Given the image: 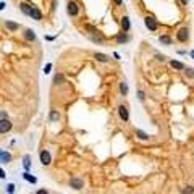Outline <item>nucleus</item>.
Instances as JSON below:
<instances>
[{"instance_id": "nucleus-30", "label": "nucleus", "mask_w": 194, "mask_h": 194, "mask_svg": "<svg viewBox=\"0 0 194 194\" xmlns=\"http://www.w3.org/2000/svg\"><path fill=\"white\" fill-rule=\"evenodd\" d=\"M50 68H52V65H50V63H49V65H47L45 68H44V71H45V73H49V71H50Z\"/></svg>"}, {"instance_id": "nucleus-33", "label": "nucleus", "mask_w": 194, "mask_h": 194, "mask_svg": "<svg viewBox=\"0 0 194 194\" xmlns=\"http://www.w3.org/2000/svg\"><path fill=\"white\" fill-rule=\"evenodd\" d=\"M181 3H183V5H188V0H181Z\"/></svg>"}, {"instance_id": "nucleus-1", "label": "nucleus", "mask_w": 194, "mask_h": 194, "mask_svg": "<svg viewBox=\"0 0 194 194\" xmlns=\"http://www.w3.org/2000/svg\"><path fill=\"white\" fill-rule=\"evenodd\" d=\"M176 37H178V41H180V42H186V41H188V39H189V31H188V28H183V29L178 31Z\"/></svg>"}, {"instance_id": "nucleus-32", "label": "nucleus", "mask_w": 194, "mask_h": 194, "mask_svg": "<svg viewBox=\"0 0 194 194\" xmlns=\"http://www.w3.org/2000/svg\"><path fill=\"white\" fill-rule=\"evenodd\" d=\"M113 2L117 3V5H120V3H121V0H113Z\"/></svg>"}, {"instance_id": "nucleus-20", "label": "nucleus", "mask_w": 194, "mask_h": 194, "mask_svg": "<svg viewBox=\"0 0 194 194\" xmlns=\"http://www.w3.org/2000/svg\"><path fill=\"white\" fill-rule=\"evenodd\" d=\"M159 41L162 42V44H167V45L172 44V39H170L168 36H160V37H159Z\"/></svg>"}, {"instance_id": "nucleus-25", "label": "nucleus", "mask_w": 194, "mask_h": 194, "mask_svg": "<svg viewBox=\"0 0 194 194\" xmlns=\"http://www.w3.org/2000/svg\"><path fill=\"white\" fill-rule=\"evenodd\" d=\"M184 74L188 78H194V70L193 68H184Z\"/></svg>"}, {"instance_id": "nucleus-24", "label": "nucleus", "mask_w": 194, "mask_h": 194, "mask_svg": "<svg viewBox=\"0 0 194 194\" xmlns=\"http://www.w3.org/2000/svg\"><path fill=\"white\" fill-rule=\"evenodd\" d=\"M23 176H25V180H28V181H29V183H33V184L36 183V181H37V180H36L34 176H31L29 173H25V175H23Z\"/></svg>"}, {"instance_id": "nucleus-7", "label": "nucleus", "mask_w": 194, "mask_h": 194, "mask_svg": "<svg viewBox=\"0 0 194 194\" xmlns=\"http://www.w3.org/2000/svg\"><path fill=\"white\" fill-rule=\"evenodd\" d=\"M41 164L42 165H50V154H49V150H42L41 152Z\"/></svg>"}, {"instance_id": "nucleus-5", "label": "nucleus", "mask_w": 194, "mask_h": 194, "mask_svg": "<svg viewBox=\"0 0 194 194\" xmlns=\"http://www.w3.org/2000/svg\"><path fill=\"white\" fill-rule=\"evenodd\" d=\"M66 11H68L70 16H76V15H78V5L74 2H68V5H66Z\"/></svg>"}, {"instance_id": "nucleus-17", "label": "nucleus", "mask_w": 194, "mask_h": 194, "mask_svg": "<svg viewBox=\"0 0 194 194\" xmlns=\"http://www.w3.org/2000/svg\"><path fill=\"white\" fill-rule=\"evenodd\" d=\"M126 41H128V36H126L125 33H121V34L117 36V42H118V44H125Z\"/></svg>"}, {"instance_id": "nucleus-6", "label": "nucleus", "mask_w": 194, "mask_h": 194, "mask_svg": "<svg viewBox=\"0 0 194 194\" xmlns=\"http://www.w3.org/2000/svg\"><path fill=\"white\" fill-rule=\"evenodd\" d=\"M70 186L74 189H83V186H84V183H83L81 178H71L70 180Z\"/></svg>"}, {"instance_id": "nucleus-31", "label": "nucleus", "mask_w": 194, "mask_h": 194, "mask_svg": "<svg viewBox=\"0 0 194 194\" xmlns=\"http://www.w3.org/2000/svg\"><path fill=\"white\" fill-rule=\"evenodd\" d=\"M36 194H49V193H47V191H45V189H39V191H37V193H36Z\"/></svg>"}, {"instance_id": "nucleus-4", "label": "nucleus", "mask_w": 194, "mask_h": 194, "mask_svg": "<svg viewBox=\"0 0 194 194\" xmlns=\"http://www.w3.org/2000/svg\"><path fill=\"white\" fill-rule=\"evenodd\" d=\"M10 129H11L10 120H8V118H7V120H5V118H2V121H0V133L5 134L7 131H10Z\"/></svg>"}, {"instance_id": "nucleus-22", "label": "nucleus", "mask_w": 194, "mask_h": 194, "mask_svg": "<svg viewBox=\"0 0 194 194\" xmlns=\"http://www.w3.org/2000/svg\"><path fill=\"white\" fill-rule=\"evenodd\" d=\"M183 194H194V188L193 186H186V188H183V191H181Z\"/></svg>"}, {"instance_id": "nucleus-13", "label": "nucleus", "mask_w": 194, "mask_h": 194, "mask_svg": "<svg viewBox=\"0 0 194 194\" xmlns=\"http://www.w3.org/2000/svg\"><path fill=\"white\" fill-rule=\"evenodd\" d=\"M25 39H26V41H34V39H36L34 31L33 29H26L25 31Z\"/></svg>"}, {"instance_id": "nucleus-29", "label": "nucleus", "mask_w": 194, "mask_h": 194, "mask_svg": "<svg viewBox=\"0 0 194 194\" xmlns=\"http://www.w3.org/2000/svg\"><path fill=\"white\" fill-rule=\"evenodd\" d=\"M138 96H139V100H144V92H142V91L138 92Z\"/></svg>"}, {"instance_id": "nucleus-3", "label": "nucleus", "mask_w": 194, "mask_h": 194, "mask_svg": "<svg viewBox=\"0 0 194 194\" xmlns=\"http://www.w3.org/2000/svg\"><path fill=\"white\" fill-rule=\"evenodd\" d=\"M144 23H146V28H147V29H150V31H155L157 29V21L152 16H146L144 18Z\"/></svg>"}, {"instance_id": "nucleus-14", "label": "nucleus", "mask_w": 194, "mask_h": 194, "mask_svg": "<svg viewBox=\"0 0 194 194\" xmlns=\"http://www.w3.org/2000/svg\"><path fill=\"white\" fill-rule=\"evenodd\" d=\"M5 26L8 28L10 31H13V33L19 29V25H16V23H13V21H7V23H5Z\"/></svg>"}, {"instance_id": "nucleus-16", "label": "nucleus", "mask_w": 194, "mask_h": 194, "mask_svg": "<svg viewBox=\"0 0 194 194\" xmlns=\"http://www.w3.org/2000/svg\"><path fill=\"white\" fill-rule=\"evenodd\" d=\"M121 26H123L125 31L129 29V26H131V23H129V18L128 16H123V19H121Z\"/></svg>"}, {"instance_id": "nucleus-19", "label": "nucleus", "mask_w": 194, "mask_h": 194, "mask_svg": "<svg viewBox=\"0 0 194 194\" xmlns=\"http://www.w3.org/2000/svg\"><path fill=\"white\" fill-rule=\"evenodd\" d=\"M57 120H60V113L57 110H52L50 112V121H57Z\"/></svg>"}, {"instance_id": "nucleus-26", "label": "nucleus", "mask_w": 194, "mask_h": 194, "mask_svg": "<svg viewBox=\"0 0 194 194\" xmlns=\"http://www.w3.org/2000/svg\"><path fill=\"white\" fill-rule=\"evenodd\" d=\"M54 83H55V84H60V83H63V76H62V74H55Z\"/></svg>"}, {"instance_id": "nucleus-27", "label": "nucleus", "mask_w": 194, "mask_h": 194, "mask_svg": "<svg viewBox=\"0 0 194 194\" xmlns=\"http://www.w3.org/2000/svg\"><path fill=\"white\" fill-rule=\"evenodd\" d=\"M155 58H157L159 62H165V57H164V55H160V54H157V55H155Z\"/></svg>"}, {"instance_id": "nucleus-9", "label": "nucleus", "mask_w": 194, "mask_h": 194, "mask_svg": "<svg viewBox=\"0 0 194 194\" xmlns=\"http://www.w3.org/2000/svg\"><path fill=\"white\" fill-rule=\"evenodd\" d=\"M19 8H21V11L25 15H29V16H31V11H33V7H31V5H28V3H21Z\"/></svg>"}, {"instance_id": "nucleus-15", "label": "nucleus", "mask_w": 194, "mask_h": 194, "mask_svg": "<svg viewBox=\"0 0 194 194\" xmlns=\"http://www.w3.org/2000/svg\"><path fill=\"white\" fill-rule=\"evenodd\" d=\"M170 65H172V68H175V70H184V65H183L181 62L172 60V62H170Z\"/></svg>"}, {"instance_id": "nucleus-23", "label": "nucleus", "mask_w": 194, "mask_h": 194, "mask_svg": "<svg viewBox=\"0 0 194 194\" xmlns=\"http://www.w3.org/2000/svg\"><path fill=\"white\" fill-rule=\"evenodd\" d=\"M23 165H25V168H26V170H29V167H31V162H29V155H26L25 159H23Z\"/></svg>"}, {"instance_id": "nucleus-10", "label": "nucleus", "mask_w": 194, "mask_h": 194, "mask_svg": "<svg viewBox=\"0 0 194 194\" xmlns=\"http://www.w3.org/2000/svg\"><path fill=\"white\" fill-rule=\"evenodd\" d=\"M91 41H92V42H97V44H104V37H102L99 33H94L92 36H91Z\"/></svg>"}, {"instance_id": "nucleus-8", "label": "nucleus", "mask_w": 194, "mask_h": 194, "mask_svg": "<svg viewBox=\"0 0 194 194\" xmlns=\"http://www.w3.org/2000/svg\"><path fill=\"white\" fill-rule=\"evenodd\" d=\"M31 16H33V19H36V21H41V19H42V13L39 11V8H36V7H33V11H31Z\"/></svg>"}, {"instance_id": "nucleus-18", "label": "nucleus", "mask_w": 194, "mask_h": 194, "mask_svg": "<svg viewBox=\"0 0 194 194\" xmlns=\"http://www.w3.org/2000/svg\"><path fill=\"white\" fill-rule=\"evenodd\" d=\"M136 136L139 138V139H142V141H147L149 139V136L144 131H141V129H136Z\"/></svg>"}, {"instance_id": "nucleus-11", "label": "nucleus", "mask_w": 194, "mask_h": 194, "mask_svg": "<svg viewBox=\"0 0 194 194\" xmlns=\"http://www.w3.org/2000/svg\"><path fill=\"white\" fill-rule=\"evenodd\" d=\"M0 159H2V164H8L11 160V155L8 152H5V150H2V152H0Z\"/></svg>"}, {"instance_id": "nucleus-12", "label": "nucleus", "mask_w": 194, "mask_h": 194, "mask_svg": "<svg viewBox=\"0 0 194 194\" xmlns=\"http://www.w3.org/2000/svg\"><path fill=\"white\" fill-rule=\"evenodd\" d=\"M94 58H96L97 62H100V63H107V62L110 60V58L107 57V55H104V54H99V52H97L96 55H94Z\"/></svg>"}, {"instance_id": "nucleus-28", "label": "nucleus", "mask_w": 194, "mask_h": 194, "mask_svg": "<svg viewBox=\"0 0 194 194\" xmlns=\"http://www.w3.org/2000/svg\"><path fill=\"white\" fill-rule=\"evenodd\" d=\"M13 188H15V186H13V184H8V194H13V191H15V189H13Z\"/></svg>"}, {"instance_id": "nucleus-2", "label": "nucleus", "mask_w": 194, "mask_h": 194, "mask_svg": "<svg viewBox=\"0 0 194 194\" xmlns=\"http://www.w3.org/2000/svg\"><path fill=\"white\" fill-rule=\"evenodd\" d=\"M118 115H120V118L123 121L129 120V112H128V109H126V105H120V107H118Z\"/></svg>"}, {"instance_id": "nucleus-21", "label": "nucleus", "mask_w": 194, "mask_h": 194, "mask_svg": "<svg viewBox=\"0 0 194 194\" xmlns=\"http://www.w3.org/2000/svg\"><path fill=\"white\" fill-rule=\"evenodd\" d=\"M120 92L123 94V96L128 94V84H126V83H120Z\"/></svg>"}, {"instance_id": "nucleus-34", "label": "nucleus", "mask_w": 194, "mask_h": 194, "mask_svg": "<svg viewBox=\"0 0 194 194\" xmlns=\"http://www.w3.org/2000/svg\"><path fill=\"white\" fill-rule=\"evenodd\" d=\"M191 57H193V58H194V50H193V52H191Z\"/></svg>"}]
</instances>
